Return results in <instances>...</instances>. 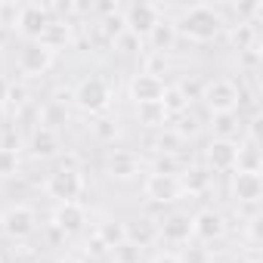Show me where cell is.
I'll return each mask as SVG.
<instances>
[{
	"label": "cell",
	"instance_id": "7a4b0ae2",
	"mask_svg": "<svg viewBox=\"0 0 263 263\" xmlns=\"http://www.w3.org/2000/svg\"><path fill=\"white\" fill-rule=\"evenodd\" d=\"M71 99H74L78 108H84L90 115H102L111 105V87H108V81L102 74H87V78L78 81Z\"/></svg>",
	"mask_w": 263,
	"mask_h": 263
},
{
	"label": "cell",
	"instance_id": "4dcf8cb0",
	"mask_svg": "<svg viewBox=\"0 0 263 263\" xmlns=\"http://www.w3.org/2000/svg\"><path fill=\"white\" fill-rule=\"evenodd\" d=\"M19 171V149L0 146V177H13Z\"/></svg>",
	"mask_w": 263,
	"mask_h": 263
},
{
	"label": "cell",
	"instance_id": "7402d4cb",
	"mask_svg": "<svg viewBox=\"0 0 263 263\" xmlns=\"http://www.w3.org/2000/svg\"><path fill=\"white\" fill-rule=\"evenodd\" d=\"M260 149L254 140H248L245 146H238V155H235V171L241 174H260Z\"/></svg>",
	"mask_w": 263,
	"mask_h": 263
},
{
	"label": "cell",
	"instance_id": "484cf974",
	"mask_svg": "<svg viewBox=\"0 0 263 263\" xmlns=\"http://www.w3.org/2000/svg\"><path fill=\"white\" fill-rule=\"evenodd\" d=\"M161 108L171 115H183L189 108V96L183 93V87H164V96H161Z\"/></svg>",
	"mask_w": 263,
	"mask_h": 263
},
{
	"label": "cell",
	"instance_id": "7c38bea8",
	"mask_svg": "<svg viewBox=\"0 0 263 263\" xmlns=\"http://www.w3.org/2000/svg\"><path fill=\"white\" fill-rule=\"evenodd\" d=\"M223 232H226V220H223V214H217L214 208H204V211H198V214L192 217V235H195V238L214 241V238H220Z\"/></svg>",
	"mask_w": 263,
	"mask_h": 263
},
{
	"label": "cell",
	"instance_id": "8992f818",
	"mask_svg": "<svg viewBox=\"0 0 263 263\" xmlns=\"http://www.w3.org/2000/svg\"><path fill=\"white\" fill-rule=\"evenodd\" d=\"M158 19H161V13H158V7H152V4H134V7H127V13H124V31L127 34H134L137 41L140 37H149L152 34V28L158 25Z\"/></svg>",
	"mask_w": 263,
	"mask_h": 263
},
{
	"label": "cell",
	"instance_id": "4316f807",
	"mask_svg": "<svg viewBox=\"0 0 263 263\" xmlns=\"http://www.w3.org/2000/svg\"><path fill=\"white\" fill-rule=\"evenodd\" d=\"M137 118H140V124H146V127H164L167 111L161 108V102H149V105H137Z\"/></svg>",
	"mask_w": 263,
	"mask_h": 263
},
{
	"label": "cell",
	"instance_id": "5bb4252c",
	"mask_svg": "<svg viewBox=\"0 0 263 263\" xmlns=\"http://www.w3.org/2000/svg\"><path fill=\"white\" fill-rule=\"evenodd\" d=\"M140 155L130 152V149H115L108 158V177L111 180H134L140 174Z\"/></svg>",
	"mask_w": 263,
	"mask_h": 263
},
{
	"label": "cell",
	"instance_id": "e575fe53",
	"mask_svg": "<svg viewBox=\"0 0 263 263\" xmlns=\"http://www.w3.org/2000/svg\"><path fill=\"white\" fill-rule=\"evenodd\" d=\"M105 251H108V248H105L99 238H93V241L87 245V254H93V257H99V254H105Z\"/></svg>",
	"mask_w": 263,
	"mask_h": 263
},
{
	"label": "cell",
	"instance_id": "f546056e",
	"mask_svg": "<svg viewBox=\"0 0 263 263\" xmlns=\"http://www.w3.org/2000/svg\"><path fill=\"white\" fill-rule=\"evenodd\" d=\"M93 134H96V140H102V143H115V140H118V121H115V118H99V121L93 124Z\"/></svg>",
	"mask_w": 263,
	"mask_h": 263
},
{
	"label": "cell",
	"instance_id": "f1b7e54d",
	"mask_svg": "<svg viewBox=\"0 0 263 263\" xmlns=\"http://www.w3.org/2000/svg\"><path fill=\"white\" fill-rule=\"evenodd\" d=\"M254 41H257V28H254V25L238 22V28H232V44L238 47V53L254 50Z\"/></svg>",
	"mask_w": 263,
	"mask_h": 263
},
{
	"label": "cell",
	"instance_id": "52a82bcc",
	"mask_svg": "<svg viewBox=\"0 0 263 263\" xmlns=\"http://www.w3.org/2000/svg\"><path fill=\"white\" fill-rule=\"evenodd\" d=\"M143 192L149 201L155 204H171L183 195V186H180V177H171V174H149L146 183H143Z\"/></svg>",
	"mask_w": 263,
	"mask_h": 263
},
{
	"label": "cell",
	"instance_id": "836d02e7",
	"mask_svg": "<svg viewBox=\"0 0 263 263\" xmlns=\"http://www.w3.org/2000/svg\"><path fill=\"white\" fill-rule=\"evenodd\" d=\"M167 68V59L161 56V53H152L149 59H146V74H155L158 78V71H164Z\"/></svg>",
	"mask_w": 263,
	"mask_h": 263
},
{
	"label": "cell",
	"instance_id": "8d00e7d4",
	"mask_svg": "<svg viewBox=\"0 0 263 263\" xmlns=\"http://www.w3.org/2000/svg\"><path fill=\"white\" fill-rule=\"evenodd\" d=\"M152 263H180V257H177V254H158Z\"/></svg>",
	"mask_w": 263,
	"mask_h": 263
},
{
	"label": "cell",
	"instance_id": "5b68a950",
	"mask_svg": "<svg viewBox=\"0 0 263 263\" xmlns=\"http://www.w3.org/2000/svg\"><path fill=\"white\" fill-rule=\"evenodd\" d=\"M0 229H4L10 238H28L37 229V214L28 204H13L0 214Z\"/></svg>",
	"mask_w": 263,
	"mask_h": 263
},
{
	"label": "cell",
	"instance_id": "9a60e30c",
	"mask_svg": "<svg viewBox=\"0 0 263 263\" xmlns=\"http://www.w3.org/2000/svg\"><path fill=\"white\" fill-rule=\"evenodd\" d=\"M50 19H53V16H50V7L28 4V7H22L19 28H22V34H25L28 41H37V37H41V31L47 28V22H50Z\"/></svg>",
	"mask_w": 263,
	"mask_h": 263
},
{
	"label": "cell",
	"instance_id": "60d3db41",
	"mask_svg": "<svg viewBox=\"0 0 263 263\" xmlns=\"http://www.w3.org/2000/svg\"><path fill=\"white\" fill-rule=\"evenodd\" d=\"M19 263H22V260H19Z\"/></svg>",
	"mask_w": 263,
	"mask_h": 263
},
{
	"label": "cell",
	"instance_id": "ffe728a7",
	"mask_svg": "<svg viewBox=\"0 0 263 263\" xmlns=\"http://www.w3.org/2000/svg\"><path fill=\"white\" fill-rule=\"evenodd\" d=\"M65 124H68V108H65V102L50 99V102L41 108V127L56 130V134H59V127H65Z\"/></svg>",
	"mask_w": 263,
	"mask_h": 263
},
{
	"label": "cell",
	"instance_id": "e0dca14e",
	"mask_svg": "<svg viewBox=\"0 0 263 263\" xmlns=\"http://www.w3.org/2000/svg\"><path fill=\"white\" fill-rule=\"evenodd\" d=\"M28 149L34 158H53V155H59V134L47 130V127H37L28 140Z\"/></svg>",
	"mask_w": 263,
	"mask_h": 263
},
{
	"label": "cell",
	"instance_id": "44dd1931",
	"mask_svg": "<svg viewBox=\"0 0 263 263\" xmlns=\"http://www.w3.org/2000/svg\"><path fill=\"white\" fill-rule=\"evenodd\" d=\"M174 41H177V28H174V22H164V19H158V25L152 28V34H149V44H152V53H167L171 47H174Z\"/></svg>",
	"mask_w": 263,
	"mask_h": 263
},
{
	"label": "cell",
	"instance_id": "d6a6232c",
	"mask_svg": "<svg viewBox=\"0 0 263 263\" xmlns=\"http://www.w3.org/2000/svg\"><path fill=\"white\" fill-rule=\"evenodd\" d=\"M180 263H214V260H211L208 248H186L180 254Z\"/></svg>",
	"mask_w": 263,
	"mask_h": 263
},
{
	"label": "cell",
	"instance_id": "4fadbf2b",
	"mask_svg": "<svg viewBox=\"0 0 263 263\" xmlns=\"http://www.w3.org/2000/svg\"><path fill=\"white\" fill-rule=\"evenodd\" d=\"M260 195H263V180L260 174H235L232 180V198L238 204H260Z\"/></svg>",
	"mask_w": 263,
	"mask_h": 263
},
{
	"label": "cell",
	"instance_id": "ac0fdd59",
	"mask_svg": "<svg viewBox=\"0 0 263 263\" xmlns=\"http://www.w3.org/2000/svg\"><path fill=\"white\" fill-rule=\"evenodd\" d=\"M124 226H127V241H134L137 248H149L158 238V223L149 220V217H137V220L124 223Z\"/></svg>",
	"mask_w": 263,
	"mask_h": 263
},
{
	"label": "cell",
	"instance_id": "ab89813d",
	"mask_svg": "<svg viewBox=\"0 0 263 263\" xmlns=\"http://www.w3.org/2000/svg\"><path fill=\"white\" fill-rule=\"evenodd\" d=\"M251 263H257V260H251Z\"/></svg>",
	"mask_w": 263,
	"mask_h": 263
},
{
	"label": "cell",
	"instance_id": "d6986e66",
	"mask_svg": "<svg viewBox=\"0 0 263 263\" xmlns=\"http://www.w3.org/2000/svg\"><path fill=\"white\" fill-rule=\"evenodd\" d=\"M37 44H44L50 53L62 50V47L68 44V25H65V22H59V19H50V22H47V28L41 31Z\"/></svg>",
	"mask_w": 263,
	"mask_h": 263
},
{
	"label": "cell",
	"instance_id": "d590c367",
	"mask_svg": "<svg viewBox=\"0 0 263 263\" xmlns=\"http://www.w3.org/2000/svg\"><path fill=\"white\" fill-rule=\"evenodd\" d=\"M10 99V81L4 78V74H0V105H4Z\"/></svg>",
	"mask_w": 263,
	"mask_h": 263
},
{
	"label": "cell",
	"instance_id": "f35d334b",
	"mask_svg": "<svg viewBox=\"0 0 263 263\" xmlns=\"http://www.w3.org/2000/svg\"><path fill=\"white\" fill-rule=\"evenodd\" d=\"M0 121H4V105H0Z\"/></svg>",
	"mask_w": 263,
	"mask_h": 263
},
{
	"label": "cell",
	"instance_id": "6da1fadb",
	"mask_svg": "<svg viewBox=\"0 0 263 263\" xmlns=\"http://www.w3.org/2000/svg\"><path fill=\"white\" fill-rule=\"evenodd\" d=\"M174 28H177V34H183L195 44H211L223 31V16L211 7H189Z\"/></svg>",
	"mask_w": 263,
	"mask_h": 263
},
{
	"label": "cell",
	"instance_id": "3957f363",
	"mask_svg": "<svg viewBox=\"0 0 263 263\" xmlns=\"http://www.w3.org/2000/svg\"><path fill=\"white\" fill-rule=\"evenodd\" d=\"M201 102L211 108V115H223V111H235L241 102V90L235 87V81L229 78H217L208 81L201 87Z\"/></svg>",
	"mask_w": 263,
	"mask_h": 263
},
{
	"label": "cell",
	"instance_id": "83f0119b",
	"mask_svg": "<svg viewBox=\"0 0 263 263\" xmlns=\"http://www.w3.org/2000/svg\"><path fill=\"white\" fill-rule=\"evenodd\" d=\"M108 254H111V263H140L143 248H137L134 241H121V245H118V248H111Z\"/></svg>",
	"mask_w": 263,
	"mask_h": 263
},
{
	"label": "cell",
	"instance_id": "74e56055",
	"mask_svg": "<svg viewBox=\"0 0 263 263\" xmlns=\"http://www.w3.org/2000/svg\"><path fill=\"white\" fill-rule=\"evenodd\" d=\"M37 263H59V260H53V257H44V260H37Z\"/></svg>",
	"mask_w": 263,
	"mask_h": 263
},
{
	"label": "cell",
	"instance_id": "603a6c76",
	"mask_svg": "<svg viewBox=\"0 0 263 263\" xmlns=\"http://www.w3.org/2000/svg\"><path fill=\"white\" fill-rule=\"evenodd\" d=\"M238 130H241V118H238V111L214 115V140H232V137H238Z\"/></svg>",
	"mask_w": 263,
	"mask_h": 263
},
{
	"label": "cell",
	"instance_id": "8fae6325",
	"mask_svg": "<svg viewBox=\"0 0 263 263\" xmlns=\"http://www.w3.org/2000/svg\"><path fill=\"white\" fill-rule=\"evenodd\" d=\"M235 155H238V143L235 140H211L204 158H208V167L211 171H235Z\"/></svg>",
	"mask_w": 263,
	"mask_h": 263
},
{
	"label": "cell",
	"instance_id": "1f68e13d",
	"mask_svg": "<svg viewBox=\"0 0 263 263\" xmlns=\"http://www.w3.org/2000/svg\"><path fill=\"white\" fill-rule=\"evenodd\" d=\"M19 16H22L19 4H0V28H16Z\"/></svg>",
	"mask_w": 263,
	"mask_h": 263
},
{
	"label": "cell",
	"instance_id": "d4e9b609",
	"mask_svg": "<svg viewBox=\"0 0 263 263\" xmlns=\"http://www.w3.org/2000/svg\"><path fill=\"white\" fill-rule=\"evenodd\" d=\"M180 174H186V177H180L183 192H189V195H201V192H208V186H211V174H208V171L192 167V171H180Z\"/></svg>",
	"mask_w": 263,
	"mask_h": 263
},
{
	"label": "cell",
	"instance_id": "9c48e42d",
	"mask_svg": "<svg viewBox=\"0 0 263 263\" xmlns=\"http://www.w3.org/2000/svg\"><path fill=\"white\" fill-rule=\"evenodd\" d=\"M53 56L56 53H50L44 44H37V41H28L25 47H22V53H19V71L22 74H44L50 65H53Z\"/></svg>",
	"mask_w": 263,
	"mask_h": 263
},
{
	"label": "cell",
	"instance_id": "30bf717a",
	"mask_svg": "<svg viewBox=\"0 0 263 263\" xmlns=\"http://www.w3.org/2000/svg\"><path fill=\"white\" fill-rule=\"evenodd\" d=\"M84 223H87V208H84L81 201H62V204H56V211H53V226H56L59 232H65V235L81 232Z\"/></svg>",
	"mask_w": 263,
	"mask_h": 263
},
{
	"label": "cell",
	"instance_id": "277c9868",
	"mask_svg": "<svg viewBox=\"0 0 263 263\" xmlns=\"http://www.w3.org/2000/svg\"><path fill=\"white\" fill-rule=\"evenodd\" d=\"M81 192H84V177L74 164H62L47 177V195L56 198L59 204L62 201H78Z\"/></svg>",
	"mask_w": 263,
	"mask_h": 263
},
{
	"label": "cell",
	"instance_id": "cb8c5ba5",
	"mask_svg": "<svg viewBox=\"0 0 263 263\" xmlns=\"http://www.w3.org/2000/svg\"><path fill=\"white\" fill-rule=\"evenodd\" d=\"M96 238L111 251V248H118L121 241H127V226H124L121 220H105V223L96 229Z\"/></svg>",
	"mask_w": 263,
	"mask_h": 263
},
{
	"label": "cell",
	"instance_id": "2e32d148",
	"mask_svg": "<svg viewBox=\"0 0 263 263\" xmlns=\"http://www.w3.org/2000/svg\"><path fill=\"white\" fill-rule=\"evenodd\" d=\"M192 235V217L186 214H171L167 220L158 223V238L171 241V245H186Z\"/></svg>",
	"mask_w": 263,
	"mask_h": 263
},
{
	"label": "cell",
	"instance_id": "ba28073f",
	"mask_svg": "<svg viewBox=\"0 0 263 263\" xmlns=\"http://www.w3.org/2000/svg\"><path fill=\"white\" fill-rule=\"evenodd\" d=\"M164 87H167V84H164L161 78L140 71V74H134V81H130V99H134L137 105L161 102V96H164Z\"/></svg>",
	"mask_w": 263,
	"mask_h": 263
}]
</instances>
